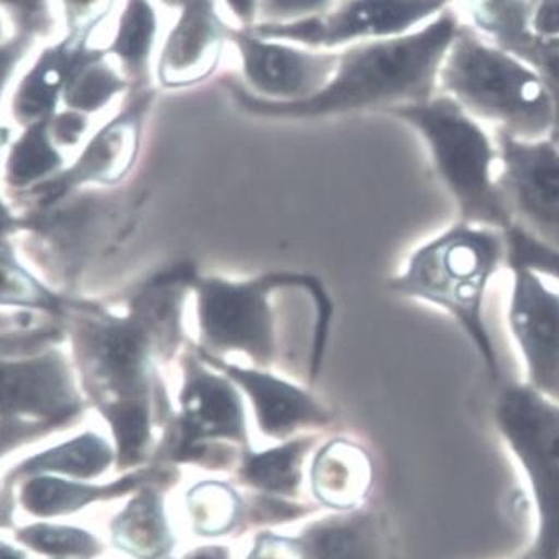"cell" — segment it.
Returning a JSON list of instances; mask_svg holds the SVG:
<instances>
[{"instance_id": "obj_1", "label": "cell", "mask_w": 559, "mask_h": 559, "mask_svg": "<svg viewBox=\"0 0 559 559\" xmlns=\"http://www.w3.org/2000/svg\"><path fill=\"white\" fill-rule=\"evenodd\" d=\"M199 349L242 356L306 386L318 378L333 302L316 277L266 273L233 281L195 274L191 284Z\"/></svg>"}, {"instance_id": "obj_2", "label": "cell", "mask_w": 559, "mask_h": 559, "mask_svg": "<svg viewBox=\"0 0 559 559\" xmlns=\"http://www.w3.org/2000/svg\"><path fill=\"white\" fill-rule=\"evenodd\" d=\"M460 25L456 15L443 12L416 33L353 47L337 56L330 82L298 103L261 99L233 82L229 87L242 109L266 117L333 116L421 103L435 94L439 71Z\"/></svg>"}, {"instance_id": "obj_3", "label": "cell", "mask_w": 559, "mask_h": 559, "mask_svg": "<svg viewBox=\"0 0 559 559\" xmlns=\"http://www.w3.org/2000/svg\"><path fill=\"white\" fill-rule=\"evenodd\" d=\"M507 266V230L457 219L419 246L388 289L447 312L476 350L491 382L501 384L503 369L486 306L492 281Z\"/></svg>"}, {"instance_id": "obj_4", "label": "cell", "mask_w": 559, "mask_h": 559, "mask_svg": "<svg viewBox=\"0 0 559 559\" xmlns=\"http://www.w3.org/2000/svg\"><path fill=\"white\" fill-rule=\"evenodd\" d=\"M439 87L478 121L516 139L551 135L555 112L538 72L510 50L460 25L439 71Z\"/></svg>"}, {"instance_id": "obj_5", "label": "cell", "mask_w": 559, "mask_h": 559, "mask_svg": "<svg viewBox=\"0 0 559 559\" xmlns=\"http://www.w3.org/2000/svg\"><path fill=\"white\" fill-rule=\"evenodd\" d=\"M388 112L416 129L428 145L439 181L456 205L457 219L510 229L498 188V144L481 121L444 94Z\"/></svg>"}, {"instance_id": "obj_6", "label": "cell", "mask_w": 559, "mask_h": 559, "mask_svg": "<svg viewBox=\"0 0 559 559\" xmlns=\"http://www.w3.org/2000/svg\"><path fill=\"white\" fill-rule=\"evenodd\" d=\"M178 413L166 438L170 460H201L213 443H246L245 396L223 372L195 353L194 344L179 359Z\"/></svg>"}, {"instance_id": "obj_7", "label": "cell", "mask_w": 559, "mask_h": 559, "mask_svg": "<svg viewBox=\"0 0 559 559\" xmlns=\"http://www.w3.org/2000/svg\"><path fill=\"white\" fill-rule=\"evenodd\" d=\"M498 188L511 227L559 252V145L496 132Z\"/></svg>"}, {"instance_id": "obj_8", "label": "cell", "mask_w": 559, "mask_h": 559, "mask_svg": "<svg viewBox=\"0 0 559 559\" xmlns=\"http://www.w3.org/2000/svg\"><path fill=\"white\" fill-rule=\"evenodd\" d=\"M507 322L523 365V381L559 403V284L520 262H508Z\"/></svg>"}, {"instance_id": "obj_9", "label": "cell", "mask_w": 559, "mask_h": 559, "mask_svg": "<svg viewBox=\"0 0 559 559\" xmlns=\"http://www.w3.org/2000/svg\"><path fill=\"white\" fill-rule=\"evenodd\" d=\"M450 0H343L330 14L290 22H266L251 28L264 39L290 40L309 47H334L368 37H400L444 12Z\"/></svg>"}, {"instance_id": "obj_10", "label": "cell", "mask_w": 559, "mask_h": 559, "mask_svg": "<svg viewBox=\"0 0 559 559\" xmlns=\"http://www.w3.org/2000/svg\"><path fill=\"white\" fill-rule=\"evenodd\" d=\"M239 49L242 74L254 96L274 103L309 99L333 78L337 66L334 53L309 52L251 31H230Z\"/></svg>"}, {"instance_id": "obj_11", "label": "cell", "mask_w": 559, "mask_h": 559, "mask_svg": "<svg viewBox=\"0 0 559 559\" xmlns=\"http://www.w3.org/2000/svg\"><path fill=\"white\" fill-rule=\"evenodd\" d=\"M195 353L207 365L223 372L251 403L259 429L270 438L284 439L302 428L326 426L333 415L306 384L287 376L255 366L217 358L194 344Z\"/></svg>"}, {"instance_id": "obj_12", "label": "cell", "mask_w": 559, "mask_h": 559, "mask_svg": "<svg viewBox=\"0 0 559 559\" xmlns=\"http://www.w3.org/2000/svg\"><path fill=\"white\" fill-rule=\"evenodd\" d=\"M496 431L526 479L536 532L527 559H559V460L503 404L492 409Z\"/></svg>"}, {"instance_id": "obj_13", "label": "cell", "mask_w": 559, "mask_h": 559, "mask_svg": "<svg viewBox=\"0 0 559 559\" xmlns=\"http://www.w3.org/2000/svg\"><path fill=\"white\" fill-rule=\"evenodd\" d=\"M229 33L216 12L214 0H188L160 57L163 84L178 90L213 74L221 46Z\"/></svg>"}, {"instance_id": "obj_14", "label": "cell", "mask_w": 559, "mask_h": 559, "mask_svg": "<svg viewBox=\"0 0 559 559\" xmlns=\"http://www.w3.org/2000/svg\"><path fill=\"white\" fill-rule=\"evenodd\" d=\"M112 457V451L103 438L93 432H85L69 443L25 461L12 471L5 483V495L0 498V526H8L11 521V488L19 479L52 473H61L78 479L97 478L110 466Z\"/></svg>"}, {"instance_id": "obj_15", "label": "cell", "mask_w": 559, "mask_h": 559, "mask_svg": "<svg viewBox=\"0 0 559 559\" xmlns=\"http://www.w3.org/2000/svg\"><path fill=\"white\" fill-rule=\"evenodd\" d=\"M150 478V473H134L126 478L117 479L109 485H90V483L66 481L52 476L39 475L28 478L21 489L22 508L37 518L66 516L78 513L90 504L106 499L119 498L138 489Z\"/></svg>"}, {"instance_id": "obj_16", "label": "cell", "mask_w": 559, "mask_h": 559, "mask_svg": "<svg viewBox=\"0 0 559 559\" xmlns=\"http://www.w3.org/2000/svg\"><path fill=\"white\" fill-rule=\"evenodd\" d=\"M62 376L47 362L0 365V411L57 415L69 407Z\"/></svg>"}, {"instance_id": "obj_17", "label": "cell", "mask_w": 559, "mask_h": 559, "mask_svg": "<svg viewBox=\"0 0 559 559\" xmlns=\"http://www.w3.org/2000/svg\"><path fill=\"white\" fill-rule=\"evenodd\" d=\"M112 538L117 548L139 559H156L169 549V532L159 498L153 491L135 496L114 520Z\"/></svg>"}, {"instance_id": "obj_18", "label": "cell", "mask_w": 559, "mask_h": 559, "mask_svg": "<svg viewBox=\"0 0 559 559\" xmlns=\"http://www.w3.org/2000/svg\"><path fill=\"white\" fill-rule=\"evenodd\" d=\"M139 116L124 117L114 122L91 145L82 159V178L116 182L128 173L138 153Z\"/></svg>"}, {"instance_id": "obj_19", "label": "cell", "mask_w": 559, "mask_h": 559, "mask_svg": "<svg viewBox=\"0 0 559 559\" xmlns=\"http://www.w3.org/2000/svg\"><path fill=\"white\" fill-rule=\"evenodd\" d=\"M366 471L368 463L361 450L346 441H333L316 457V491L333 504L341 503V498L349 501L361 489Z\"/></svg>"}, {"instance_id": "obj_20", "label": "cell", "mask_w": 559, "mask_h": 559, "mask_svg": "<svg viewBox=\"0 0 559 559\" xmlns=\"http://www.w3.org/2000/svg\"><path fill=\"white\" fill-rule=\"evenodd\" d=\"M15 539L39 555L52 558L91 559L103 552L96 536L64 524L36 523L19 527Z\"/></svg>"}, {"instance_id": "obj_21", "label": "cell", "mask_w": 559, "mask_h": 559, "mask_svg": "<svg viewBox=\"0 0 559 559\" xmlns=\"http://www.w3.org/2000/svg\"><path fill=\"white\" fill-rule=\"evenodd\" d=\"M305 450V441H289L264 453L248 454L242 475L264 491H293L299 483V461Z\"/></svg>"}, {"instance_id": "obj_22", "label": "cell", "mask_w": 559, "mask_h": 559, "mask_svg": "<svg viewBox=\"0 0 559 559\" xmlns=\"http://www.w3.org/2000/svg\"><path fill=\"white\" fill-rule=\"evenodd\" d=\"M156 33L157 15L150 0H129L112 50L129 68L144 71Z\"/></svg>"}, {"instance_id": "obj_23", "label": "cell", "mask_w": 559, "mask_h": 559, "mask_svg": "<svg viewBox=\"0 0 559 559\" xmlns=\"http://www.w3.org/2000/svg\"><path fill=\"white\" fill-rule=\"evenodd\" d=\"M504 49L532 66L545 82L555 112L549 139L559 145V39H538L530 33H524L511 40Z\"/></svg>"}, {"instance_id": "obj_24", "label": "cell", "mask_w": 559, "mask_h": 559, "mask_svg": "<svg viewBox=\"0 0 559 559\" xmlns=\"http://www.w3.org/2000/svg\"><path fill=\"white\" fill-rule=\"evenodd\" d=\"M192 514L195 524L204 533H219L233 524L236 516V498L234 492L214 483L198 486L191 491Z\"/></svg>"}, {"instance_id": "obj_25", "label": "cell", "mask_w": 559, "mask_h": 559, "mask_svg": "<svg viewBox=\"0 0 559 559\" xmlns=\"http://www.w3.org/2000/svg\"><path fill=\"white\" fill-rule=\"evenodd\" d=\"M122 90V81L106 66L93 64L79 68L78 78L71 82L68 99L71 106L82 110H94Z\"/></svg>"}, {"instance_id": "obj_26", "label": "cell", "mask_w": 559, "mask_h": 559, "mask_svg": "<svg viewBox=\"0 0 559 559\" xmlns=\"http://www.w3.org/2000/svg\"><path fill=\"white\" fill-rule=\"evenodd\" d=\"M57 164V156L47 142L43 129L28 132L12 154L11 176L15 182H28L49 173Z\"/></svg>"}, {"instance_id": "obj_27", "label": "cell", "mask_w": 559, "mask_h": 559, "mask_svg": "<svg viewBox=\"0 0 559 559\" xmlns=\"http://www.w3.org/2000/svg\"><path fill=\"white\" fill-rule=\"evenodd\" d=\"M301 559H361V542L344 526L319 527L306 536Z\"/></svg>"}, {"instance_id": "obj_28", "label": "cell", "mask_w": 559, "mask_h": 559, "mask_svg": "<svg viewBox=\"0 0 559 559\" xmlns=\"http://www.w3.org/2000/svg\"><path fill=\"white\" fill-rule=\"evenodd\" d=\"M507 238L508 262H520L559 284V252L545 248L514 227L507 230Z\"/></svg>"}, {"instance_id": "obj_29", "label": "cell", "mask_w": 559, "mask_h": 559, "mask_svg": "<svg viewBox=\"0 0 559 559\" xmlns=\"http://www.w3.org/2000/svg\"><path fill=\"white\" fill-rule=\"evenodd\" d=\"M44 301L46 296L39 286L12 261L8 251L0 249V302L40 305Z\"/></svg>"}, {"instance_id": "obj_30", "label": "cell", "mask_w": 559, "mask_h": 559, "mask_svg": "<svg viewBox=\"0 0 559 559\" xmlns=\"http://www.w3.org/2000/svg\"><path fill=\"white\" fill-rule=\"evenodd\" d=\"M62 82V69L59 62L40 66L25 82L21 93V109L27 116H39L52 106L56 91Z\"/></svg>"}, {"instance_id": "obj_31", "label": "cell", "mask_w": 559, "mask_h": 559, "mask_svg": "<svg viewBox=\"0 0 559 559\" xmlns=\"http://www.w3.org/2000/svg\"><path fill=\"white\" fill-rule=\"evenodd\" d=\"M331 0H259V12L267 22H290L321 14Z\"/></svg>"}, {"instance_id": "obj_32", "label": "cell", "mask_w": 559, "mask_h": 559, "mask_svg": "<svg viewBox=\"0 0 559 559\" xmlns=\"http://www.w3.org/2000/svg\"><path fill=\"white\" fill-rule=\"evenodd\" d=\"M249 559H301V549L286 539L262 538Z\"/></svg>"}, {"instance_id": "obj_33", "label": "cell", "mask_w": 559, "mask_h": 559, "mask_svg": "<svg viewBox=\"0 0 559 559\" xmlns=\"http://www.w3.org/2000/svg\"><path fill=\"white\" fill-rule=\"evenodd\" d=\"M36 431V426L17 425V423L0 425V456Z\"/></svg>"}, {"instance_id": "obj_34", "label": "cell", "mask_w": 559, "mask_h": 559, "mask_svg": "<svg viewBox=\"0 0 559 559\" xmlns=\"http://www.w3.org/2000/svg\"><path fill=\"white\" fill-rule=\"evenodd\" d=\"M230 11L239 21L251 24L259 12V0H226Z\"/></svg>"}, {"instance_id": "obj_35", "label": "cell", "mask_w": 559, "mask_h": 559, "mask_svg": "<svg viewBox=\"0 0 559 559\" xmlns=\"http://www.w3.org/2000/svg\"><path fill=\"white\" fill-rule=\"evenodd\" d=\"M82 129H84V122L81 117L78 116H66L59 119L57 124V135L66 142H74L75 139L81 135Z\"/></svg>"}, {"instance_id": "obj_36", "label": "cell", "mask_w": 559, "mask_h": 559, "mask_svg": "<svg viewBox=\"0 0 559 559\" xmlns=\"http://www.w3.org/2000/svg\"><path fill=\"white\" fill-rule=\"evenodd\" d=\"M227 552L219 546H205V548L195 549L194 552L186 559H227Z\"/></svg>"}, {"instance_id": "obj_37", "label": "cell", "mask_w": 559, "mask_h": 559, "mask_svg": "<svg viewBox=\"0 0 559 559\" xmlns=\"http://www.w3.org/2000/svg\"><path fill=\"white\" fill-rule=\"evenodd\" d=\"M0 559H27L25 552L8 543L0 542Z\"/></svg>"}, {"instance_id": "obj_38", "label": "cell", "mask_w": 559, "mask_h": 559, "mask_svg": "<svg viewBox=\"0 0 559 559\" xmlns=\"http://www.w3.org/2000/svg\"><path fill=\"white\" fill-rule=\"evenodd\" d=\"M9 224V214L4 210V205L0 204V230L4 229Z\"/></svg>"}, {"instance_id": "obj_39", "label": "cell", "mask_w": 559, "mask_h": 559, "mask_svg": "<svg viewBox=\"0 0 559 559\" xmlns=\"http://www.w3.org/2000/svg\"><path fill=\"white\" fill-rule=\"evenodd\" d=\"M164 4L170 5V8H182L188 0H163Z\"/></svg>"}, {"instance_id": "obj_40", "label": "cell", "mask_w": 559, "mask_h": 559, "mask_svg": "<svg viewBox=\"0 0 559 559\" xmlns=\"http://www.w3.org/2000/svg\"><path fill=\"white\" fill-rule=\"evenodd\" d=\"M71 2L75 5H90L93 4L94 0H71Z\"/></svg>"}, {"instance_id": "obj_41", "label": "cell", "mask_w": 559, "mask_h": 559, "mask_svg": "<svg viewBox=\"0 0 559 559\" xmlns=\"http://www.w3.org/2000/svg\"><path fill=\"white\" fill-rule=\"evenodd\" d=\"M53 559H64V558H53Z\"/></svg>"}, {"instance_id": "obj_42", "label": "cell", "mask_w": 559, "mask_h": 559, "mask_svg": "<svg viewBox=\"0 0 559 559\" xmlns=\"http://www.w3.org/2000/svg\"><path fill=\"white\" fill-rule=\"evenodd\" d=\"M527 559V558H526Z\"/></svg>"}]
</instances>
